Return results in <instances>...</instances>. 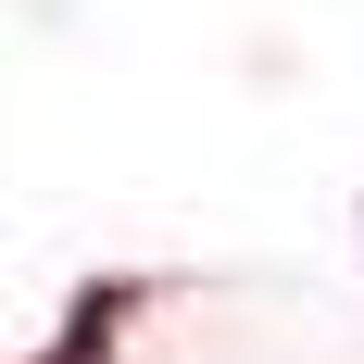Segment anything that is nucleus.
I'll return each mask as SVG.
<instances>
[{
  "label": "nucleus",
  "instance_id": "f257e3e1",
  "mask_svg": "<svg viewBox=\"0 0 364 364\" xmlns=\"http://www.w3.org/2000/svg\"><path fill=\"white\" fill-rule=\"evenodd\" d=\"M139 301H151L139 277H101V289H75V314H63V339H50L38 364H101V352H113V327H126Z\"/></svg>",
  "mask_w": 364,
  "mask_h": 364
}]
</instances>
